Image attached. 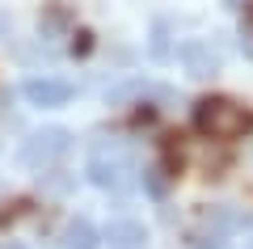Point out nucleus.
<instances>
[{
  "label": "nucleus",
  "mask_w": 253,
  "mask_h": 249,
  "mask_svg": "<svg viewBox=\"0 0 253 249\" xmlns=\"http://www.w3.org/2000/svg\"><path fill=\"white\" fill-rule=\"evenodd\" d=\"M241 249H253V237H249V241H245V245H241Z\"/></svg>",
  "instance_id": "13"
},
{
  "label": "nucleus",
  "mask_w": 253,
  "mask_h": 249,
  "mask_svg": "<svg viewBox=\"0 0 253 249\" xmlns=\"http://www.w3.org/2000/svg\"><path fill=\"white\" fill-rule=\"evenodd\" d=\"M68 21H72L68 9H51V13H46V30H59V26H68Z\"/></svg>",
  "instance_id": "10"
},
{
  "label": "nucleus",
  "mask_w": 253,
  "mask_h": 249,
  "mask_svg": "<svg viewBox=\"0 0 253 249\" xmlns=\"http://www.w3.org/2000/svg\"><path fill=\"white\" fill-rule=\"evenodd\" d=\"M181 63L190 68V76H215V55H211V47H203V43H190V47H181Z\"/></svg>",
  "instance_id": "5"
},
{
  "label": "nucleus",
  "mask_w": 253,
  "mask_h": 249,
  "mask_svg": "<svg viewBox=\"0 0 253 249\" xmlns=\"http://www.w3.org/2000/svg\"><path fill=\"white\" fill-rule=\"evenodd\" d=\"M144 228L139 224H131V220H123V224H114L110 228V249H144Z\"/></svg>",
  "instance_id": "6"
},
{
  "label": "nucleus",
  "mask_w": 253,
  "mask_h": 249,
  "mask_svg": "<svg viewBox=\"0 0 253 249\" xmlns=\"http://www.w3.org/2000/svg\"><path fill=\"white\" fill-rule=\"evenodd\" d=\"M89 178L97 182V186H106V190H123L126 182H131V160H126V156H106V152H97V156L89 160Z\"/></svg>",
  "instance_id": "3"
},
{
  "label": "nucleus",
  "mask_w": 253,
  "mask_h": 249,
  "mask_svg": "<svg viewBox=\"0 0 253 249\" xmlns=\"http://www.w3.org/2000/svg\"><path fill=\"white\" fill-rule=\"evenodd\" d=\"M245 30H249V38H253V4L245 9Z\"/></svg>",
  "instance_id": "11"
},
{
  "label": "nucleus",
  "mask_w": 253,
  "mask_h": 249,
  "mask_svg": "<svg viewBox=\"0 0 253 249\" xmlns=\"http://www.w3.org/2000/svg\"><path fill=\"white\" fill-rule=\"evenodd\" d=\"M194 131H203L207 140H241L253 131V110L232 98H203L194 101Z\"/></svg>",
  "instance_id": "1"
},
{
  "label": "nucleus",
  "mask_w": 253,
  "mask_h": 249,
  "mask_svg": "<svg viewBox=\"0 0 253 249\" xmlns=\"http://www.w3.org/2000/svg\"><path fill=\"white\" fill-rule=\"evenodd\" d=\"M63 152H68V131H59V127H46V131H34V135L26 140L21 160H26V165H34V169H46V165H55Z\"/></svg>",
  "instance_id": "2"
},
{
  "label": "nucleus",
  "mask_w": 253,
  "mask_h": 249,
  "mask_svg": "<svg viewBox=\"0 0 253 249\" xmlns=\"http://www.w3.org/2000/svg\"><path fill=\"white\" fill-rule=\"evenodd\" d=\"M21 93H26L34 106H63V101L72 98V85L68 80H51V76H34L21 85Z\"/></svg>",
  "instance_id": "4"
},
{
  "label": "nucleus",
  "mask_w": 253,
  "mask_h": 249,
  "mask_svg": "<svg viewBox=\"0 0 253 249\" xmlns=\"http://www.w3.org/2000/svg\"><path fill=\"white\" fill-rule=\"evenodd\" d=\"M97 245H101V237H97V228L89 220H76L68 228V249H97Z\"/></svg>",
  "instance_id": "7"
},
{
  "label": "nucleus",
  "mask_w": 253,
  "mask_h": 249,
  "mask_svg": "<svg viewBox=\"0 0 253 249\" xmlns=\"http://www.w3.org/2000/svg\"><path fill=\"white\" fill-rule=\"evenodd\" d=\"M169 182H173V173L165 169V165H152V169H144V190H148L152 199H165Z\"/></svg>",
  "instance_id": "8"
},
{
  "label": "nucleus",
  "mask_w": 253,
  "mask_h": 249,
  "mask_svg": "<svg viewBox=\"0 0 253 249\" xmlns=\"http://www.w3.org/2000/svg\"><path fill=\"white\" fill-rule=\"evenodd\" d=\"M4 249H26V245H17V241H9V245H4Z\"/></svg>",
  "instance_id": "12"
},
{
  "label": "nucleus",
  "mask_w": 253,
  "mask_h": 249,
  "mask_svg": "<svg viewBox=\"0 0 253 249\" xmlns=\"http://www.w3.org/2000/svg\"><path fill=\"white\" fill-rule=\"evenodd\" d=\"M26 199H13V203H0V232H4V228H9V224L13 220H21V215H26Z\"/></svg>",
  "instance_id": "9"
}]
</instances>
